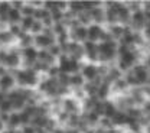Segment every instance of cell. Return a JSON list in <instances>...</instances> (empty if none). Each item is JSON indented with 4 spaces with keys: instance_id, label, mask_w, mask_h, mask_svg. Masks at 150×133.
Instances as JSON below:
<instances>
[{
    "instance_id": "d6a6232c",
    "label": "cell",
    "mask_w": 150,
    "mask_h": 133,
    "mask_svg": "<svg viewBox=\"0 0 150 133\" xmlns=\"http://www.w3.org/2000/svg\"><path fill=\"white\" fill-rule=\"evenodd\" d=\"M51 13V18H52V22H55V23H59L62 18H64V13L61 12V10H58V9H54L52 12H49Z\"/></svg>"
},
{
    "instance_id": "30bf717a",
    "label": "cell",
    "mask_w": 150,
    "mask_h": 133,
    "mask_svg": "<svg viewBox=\"0 0 150 133\" xmlns=\"http://www.w3.org/2000/svg\"><path fill=\"white\" fill-rule=\"evenodd\" d=\"M131 22L136 28H142L144 26L146 23V18H144V13L143 10H134V13L131 15Z\"/></svg>"
},
{
    "instance_id": "e575fe53",
    "label": "cell",
    "mask_w": 150,
    "mask_h": 133,
    "mask_svg": "<svg viewBox=\"0 0 150 133\" xmlns=\"http://www.w3.org/2000/svg\"><path fill=\"white\" fill-rule=\"evenodd\" d=\"M30 31H32V33H38V35H40V32L43 31V25H42V22L35 20V22H33V25H32V28H30Z\"/></svg>"
},
{
    "instance_id": "4fadbf2b",
    "label": "cell",
    "mask_w": 150,
    "mask_h": 133,
    "mask_svg": "<svg viewBox=\"0 0 150 133\" xmlns=\"http://www.w3.org/2000/svg\"><path fill=\"white\" fill-rule=\"evenodd\" d=\"M13 84H15V80L12 75L4 74V75L0 77V88L1 90H10L13 87Z\"/></svg>"
},
{
    "instance_id": "f546056e",
    "label": "cell",
    "mask_w": 150,
    "mask_h": 133,
    "mask_svg": "<svg viewBox=\"0 0 150 133\" xmlns=\"http://www.w3.org/2000/svg\"><path fill=\"white\" fill-rule=\"evenodd\" d=\"M112 87H114V90H117V91H123V90L127 88V83H126L124 78H118V80L114 81Z\"/></svg>"
},
{
    "instance_id": "bcb514c9",
    "label": "cell",
    "mask_w": 150,
    "mask_h": 133,
    "mask_svg": "<svg viewBox=\"0 0 150 133\" xmlns=\"http://www.w3.org/2000/svg\"><path fill=\"white\" fill-rule=\"evenodd\" d=\"M48 73H49L51 78H56V77L59 75V73H61V71H59V68H58V67H51Z\"/></svg>"
},
{
    "instance_id": "9a60e30c",
    "label": "cell",
    "mask_w": 150,
    "mask_h": 133,
    "mask_svg": "<svg viewBox=\"0 0 150 133\" xmlns=\"http://www.w3.org/2000/svg\"><path fill=\"white\" fill-rule=\"evenodd\" d=\"M38 54H39V51H38L36 48H33V46H28V48H25V49H23V57L26 58L29 62L36 61Z\"/></svg>"
},
{
    "instance_id": "2e32d148",
    "label": "cell",
    "mask_w": 150,
    "mask_h": 133,
    "mask_svg": "<svg viewBox=\"0 0 150 133\" xmlns=\"http://www.w3.org/2000/svg\"><path fill=\"white\" fill-rule=\"evenodd\" d=\"M19 64H20V58L16 52H12V54H7V58L4 61V65L7 67H12V68H16Z\"/></svg>"
},
{
    "instance_id": "8992f818",
    "label": "cell",
    "mask_w": 150,
    "mask_h": 133,
    "mask_svg": "<svg viewBox=\"0 0 150 133\" xmlns=\"http://www.w3.org/2000/svg\"><path fill=\"white\" fill-rule=\"evenodd\" d=\"M84 52H87V55H88V58L91 59V61H97L98 59V57H97V54H98V48H97V45L94 43V42H85L84 43Z\"/></svg>"
},
{
    "instance_id": "9c48e42d",
    "label": "cell",
    "mask_w": 150,
    "mask_h": 133,
    "mask_svg": "<svg viewBox=\"0 0 150 133\" xmlns=\"http://www.w3.org/2000/svg\"><path fill=\"white\" fill-rule=\"evenodd\" d=\"M81 75L84 77V78H87V80H95L97 77H98V73H97V67L93 65V64H88V65H85L84 68H82V74Z\"/></svg>"
},
{
    "instance_id": "6da1fadb",
    "label": "cell",
    "mask_w": 150,
    "mask_h": 133,
    "mask_svg": "<svg viewBox=\"0 0 150 133\" xmlns=\"http://www.w3.org/2000/svg\"><path fill=\"white\" fill-rule=\"evenodd\" d=\"M98 48V54H100V59L101 61H110L114 58L115 52H117V46H115V42H101L100 45H97Z\"/></svg>"
},
{
    "instance_id": "cb8c5ba5",
    "label": "cell",
    "mask_w": 150,
    "mask_h": 133,
    "mask_svg": "<svg viewBox=\"0 0 150 133\" xmlns=\"http://www.w3.org/2000/svg\"><path fill=\"white\" fill-rule=\"evenodd\" d=\"M48 120H49V119H48L46 116H35V119L32 120V123H33L36 127L42 129V127H45V126H46Z\"/></svg>"
},
{
    "instance_id": "7c38bea8",
    "label": "cell",
    "mask_w": 150,
    "mask_h": 133,
    "mask_svg": "<svg viewBox=\"0 0 150 133\" xmlns=\"http://www.w3.org/2000/svg\"><path fill=\"white\" fill-rule=\"evenodd\" d=\"M112 126H123L127 124V114L123 112H115V114L111 117Z\"/></svg>"
},
{
    "instance_id": "44dd1931",
    "label": "cell",
    "mask_w": 150,
    "mask_h": 133,
    "mask_svg": "<svg viewBox=\"0 0 150 133\" xmlns=\"http://www.w3.org/2000/svg\"><path fill=\"white\" fill-rule=\"evenodd\" d=\"M117 112V109H115V106L110 103V101H105L104 103V112H103V116H105L107 119H111L112 116L115 114Z\"/></svg>"
},
{
    "instance_id": "ffe728a7",
    "label": "cell",
    "mask_w": 150,
    "mask_h": 133,
    "mask_svg": "<svg viewBox=\"0 0 150 133\" xmlns=\"http://www.w3.org/2000/svg\"><path fill=\"white\" fill-rule=\"evenodd\" d=\"M110 93V83H107V81H103L101 84H100V87H98V91H97V95L100 97V98H105L107 95Z\"/></svg>"
},
{
    "instance_id": "d4e9b609",
    "label": "cell",
    "mask_w": 150,
    "mask_h": 133,
    "mask_svg": "<svg viewBox=\"0 0 150 133\" xmlns=\"http://www.w3.org/2000/svg\"><path fill=\"white\" fill-rule=\"evenodd\" d=\"M33 22H35V19H33V18H30V16H25V18H22V23H20L22 31H30V28H32Z\"/></svg>"
},
{
    "instance_id": "60d3db41",
    "label": "cell",
    "mask_w": 150,
    "mask_h": 133,
    "mask_svg": "<svg viewBox=\"0 0 150 133\" xmlns=\"http://www.w3.org/2000/svg\"><path fill=\"white\" fill-rule=\"evenodd\" d=\"M19 116H20V123H25V124H26V123H29V122H30V114L28 113L26 110H23Z\"/></svg>"
},
{
    "instance_id": "f907efd6",
    "label": "cell",
    "mask_w": 150,
    "mask_h": 133,
    "mask_svg": "<svg viewBox=\"0 0 150 133\" xmlns=\"http://www.w3.org/2000/svg\"><path fill=\"white\" fill-rule=\"evenodd\" d=\"M6 58H7V54H6V52H3V51H0V62H3V64H4Z\"/></svg>"
},
{
    "instance_id": "8fae6325",
    "label": "cell",
    "mask_w": 150,
    "mask_h": 133,
    "mask_svg": "<svg viewBox=\"0 0 150 133\" xmlns=\"http://www.w3.org/2000/svg\"><path fill=\"white\" fill-rule=\"evenodd\" d=\"M72 38L75 39V42H82L87 39V28L84 26H78L72 29Z\"/></svg>"
},
{
    "instance_id": "277c9868",
    "label": "cell",
    "mask_w": 150,
    "mask_h": 133,
    "mask_svg": "<svg viewBox=\"0 0 150 133\" xmlns=\"http://www.w3.org/2000/svg\"><path fill=\"white\" fill-rule=\"evenodd\" d=\"M58 81L56 78H49V80H45L42 84H40V90L43 93H46L48 95H56V90H58Z\"/></svg>"
},
{
    "instance_id": "11a10c76",
    "label": "cell",
    "mask_w": 150,
    "mask_h": 133,
    "mask_svg": "<svg viewBox=\"0 0 150 133\" xmlns=\"http://www.w3.org/2000/svg\"><path fill=\"white\" fill-rule=\"evenodd\" d=\"M85 133H95V132H94V130H87Z\"/></svg>"
},
{
    "instance_id": "f1b7e54d",
    "label": "cell",
    "mask_w": 150,
    "mask_h": 133,
    "mask_svg": "<svg viewBox=\"0 0 150 133\" xmlns=\"http://www.w3.org/2000/svg\"><path fill=\"white\" fill-rule=\"evenodd\" d=\"M52 31H54V33H58V36H61V35H67V28H65V25H64L62 22L55 23V25L52 26Z\"/></svg>"
},
{
    "instance_id": "9f6ffc18",
    "label": "cell",
    "mask_w": 150,
    "mask_h": 133,
    "mask_svg": "<svg viewBox=\"0 0 150 133\" xmlns=\"http://www.w3.org/2000/svg\"><path fill=\"white\" fill-rule=\"evenodd\" d=\"M55 133H65V132H62V130H55Z\"/></svg>"
},
{
    "instance_id": "db71d44e",
    "label": "cell",
    "mask_w": 150,
    "mask_h": 133,
    "mask_svg": "<svg viewBox=\"0 0 150 133\" xmlns=\"http://www.w3.org/2000/svg\"><path fill=\"white\" fill-rule=\"evenodd\" d=\"M1 129H3V122L0 120V130H1Z\"/></svg>"
},
{
    "instance_id": "f6af8a7d",
    "label": "cell",
    "mask_w": 150,
    "mask_h": 133,
    "mask_svg": "<svg viewBox=\"0 0 150 133\" xmlns=\"http://www.w3.org/2000/svg\"><path fill=\"white\" fill-rule=\"evenodd\" d=\"M78 16H79V20L82 22V23H87V22H90V15H88V12H81V13H78Z\"/></svg>"
},
{
    "instance_id": "4316f807",
    "label": "cell",
    "mask_w": 150,
    "mask_h": 133,
    "mask_svg": "<svg viewBox=\"0 0 150 133\" xmlns=\"http://www.w3.org/2000/svg\"><path fill=\"white\" fill-rule=\"evenodd\" d=\"M69 84L74 85V87H81L84 84V77L79 75V74H74V75L69 77Z\"/></svg>"
},
{
    "instance_id": "d6986e66",
    "label": "cell",
    "mask_w": 150,
    "mask_h": 133,
    "mask_svg": "<svg viewBox=\"0 0 150 133\" xmlns=\"http://www.w3.org/2000/svg\"><path fill=\"white\" fill-rule=\"evenodd\" d=\"M7 19L10 20V22H13V25H15V23H18L19 20H22L20 10L16 9V7H10V10H9V13H7Z\"/></svg>"
},
{
    "instance_id": "7bdbcfd3",
    "label": "cell",
    "mask_w": 150,
    "mask_h": 133,
    "mask_svg": "<svg viewBox=\"0 0 150 133\" xmlns=\"http://www.w3.org/2000/svg\"><path fill=\"white\" fill-rule=\"evenodd\" d=\"M22 12H23V15L25 16H33V12H35V9L33 7H30V6H23L22 7Z\"/></svg>"
},
{
    "instance_id": "d590c367",
    "label": "cell",
    "mask_w": 150,
    "mask_h": 133,
    "mask_svg": "<svg viewBox=\"0 0 150 133\" xmlns=\"http://www.w3.org/2000/svg\"><path fill=\"white\" fill-rule=\"evenodd\" d=\"M85 90H87V93L90 94V97H94V95H97L98 87H97L94 83H90V84H87V85H85Z\"/></svg>"
},
{
    "instance_id": "ab89813d",
    "label": "cell",
    "mask_w": 150,
    "mask_h": 133,
    "mask_svg": "<svg viewBox=\"0 0 150 133\" xmlns=\"http://www.w3.org/2000/svg\"><path fill=\"white\" fill-rule=\"evenodd\" d=\"M48 52H49L52 57H56V55H59V57H61V46L54 43L52 46H49V51H48Z\"/></svg>"
},
{
    "instance_id": "b9f144b4",
    "label": "cell",
    "mask_w": 150,
    "mask_h": 133,
    "mask_svg": "<svg viewBox=\"0 0 150 133\" xmlns=\"http://www.w3.org/2000/svg\"><path fill=\"white\" fill-rule=\"evenodd\" d=\"M98 123H101L104 129H111L112 127L111 119H107V117H105V119H100V122H98Z\"/></svg>"
},
{
    "instance_id": "c3c4849f",
    "label": "cell",
    "mask_w": 150,
    "mask_h": 133,
    "mask_svg": "<svg viewBox=\"0 0 150 133\" xmlns=\"http://www.w3.org/2000/svg\"><path fill=\"white\" fill-rule=\"evenodd\" d=\"M23 133H36V130H35V127H32V126H25V127H23Z\"/></svg>"
},
{
    "instance_id": "681fc988",
    "label": "cell",
    "mask_w": 150,
    "mask_h": 133,
    "mask_svg": "<svg viewBox=\"0 0 150 133\" xmlns=\"http://www.w3.org/2000/svg\"><path fill=\"white\" fill-rule=\"evenodd\" d=\"M118 68H120V71H126V70H129L130 67H129L127 64H124L123 61H120V62H118Z\"/></svg>"
},
{
    "instance_id": "4dcf8cb0",
    "label": "cell",
    "mask_w": 150,
    "mask_h": 133,
    "mask_svg": "<svg viewBox=\"0 0 150 133\" xmlns=\"http://www.w3.org/2000/svg\"><path fill=\"white\" fill-rule=\"evenodd\" d=\"M32 42H33V39H32V36H29L28 33H22L20 35V43H22L23 49L28 48V46H32Z\"/></svg>"
},
{
    "instance_id": "836d02e7",
    "label": "cell",
    "mask_w": 150,
    "mask_h": 133,
    "mask_svg": "<svg viewBox=\"0 0 150 133\" xmlns=\"http://www.w3.org/2000/svg\"><path fill=\"white\" fill-rule=\"evenodd\" d=\"M69 9H71L74 13L84 12V7H82V3H81V1H72V3H69Z\"/></svg>"
},
{
    "instance_id": "52a82bcc",
    "label": "cell",
    "mask_w": 150,
    "mask_h": 133,
    "mask_svg": "<svg viewBox=\"0 0 150 133\" xmlns=\"http://www.w3.org/2000/svg\"><path fill=\"white\" fill-rule=\"evenodd\" d=\"M103 33V29L98 26V25H91L88 29H87V38L90 39V42H95L98 41L100 36Z\"/></svg>"
},
{
    "instance_id": "6f0895ef",
    "label": "cell",
    "mask_w": 150,
    "mask_h": 133,
    "mask_svg": "<svg viewBox=\"0 0 150 133\" xmlns=\"http://www.w3.org/2000/svg\"><path fill=\"white\" fill-rule=\"evenodd\" d=\"M147 133H150V127H149V130H147Z\"/></svg>"
},
{
    "instance_id": "7402d4cb",
    "label": "cell",
    "mask_w": 150,
    "mask_h": 133,
    "mask_svg": "<svg viewBox=\"0 0 150 133\" xmlns=\"http://www.w3.org/2000/svg\"><path fill=\"white\" fill-rule=\"evenodd\" d=\"M38 58L40 59V62H45V64H48L49 67H51V64L54 62V59L55 58L52 57L46 49H43V51H39V54H38Z\"/></svg>"
},
{
    "instance_id": "816d5d0a",
    "label": "cell",
    "mask_w": 150,
    "mask_h": 133,
    "mask_svg": "<svg viewBox=\"0 0 150 133\" xmlns=\"http://www.w3.org/2000/svg\"><path fill=\"white\" fill-rule=\"evenodd\" d=\"M144 112H146L147 114H150V101L144 103Z\"/></svg>"
},
{
    "instance_id": "f5cc1de1",
    "label": "cell",
    "mask_w": 150,
    "mask_h": 133,
    "mask_svg": "<svg viewBox=\"0 0 150 133\" xmlns=\"http://www.w3.org/2000/svg\"><path fill=\"white\" fill-rule=\"evenodd\" d=\"M65 133H79L76 129H71V130H68V132H65Z\"/></svg>"
},
{
    "instance_id": "7a4b0ae2",
    "label": "cell",
    "mask_w": 150,
    "mask_h": 133,
    "mask_svg": "<svg viewBox=\"0 0 150 133\" xmlns=\"http://www.w3.org/2000/svg\"><path fill=\"white\" fill-rule=\"evenodd\" d=\"M59 71L64 73V74H69V73H76L79 70V64L78 61L72 59L71 57H67V55H61L59 57Z\"/></svg>"
},
{
    "instance_id": "7dc6e473",
    "label": "cell",
    "mask_w": 150,
    "mask_h": 133,
    "mask_svg": "<svg viewBox=\"0 0 150 133\" xmlns=\"http://www.w3.org/2000/svg\"><path fill=\"white\" fill-rule=\"evenodd\" d=\"M68 117H69V114L67 113V112H62V113H59V116H58L59 122H68Z\"/></svg>"
},
{
    "instance_id": "ee69618b",
    "label": "cell",
    "mask_w": 150,
    "mask_h": 133,
    "mask_svg": "<svg viewBox=\"0 0 150 133\" xmlns=\"http://www.w3.org/2000/svg\"><path fill=\"white\" fill-rule=\"evenodd\" d=\"M124 80H126L127 85H139V84H137V80L134 78V75H133V74H130V75H127L126 78H124Z\"/></svg>"
},
{
    "instance_id": "e0dca14e",
    "label": "cell",
    "mask_w": 150,
    "mask_h": 133,
    "mask_svg": "<svg viewBox=\"0 0 150 133\" xmlns=\"http://www.w3.org/2000/svg\"><path fill=\"white\" fill-rule=\"evenodd\" d=\"M64 109H65V112L68 114L76 113L78 112V104H76V101H75L74 98H67L64 101Z\"/></svg>"
},
{
    "instance_id": "f35d334b",
    "label": "cell",
    "mask_w": 150,
    "mask_h": 133,
    "mask_svg": "<svg viewBox=\"0 0 150 133\" xmlns=\"http://www.w3.org/2000/svg\"><path fill=\"white\" fill-rule=\"evenodd\" d=\"M10 109H12V104H10L9 100H3V101H0V110H1V113H7Z\"/></svg>"
},
{
    "instance_id": "603a6c76",
    "label": "cell",
    "mask_w": 150,
    "mask_h": 133,
    "mask_svg": "<svg viewBox=\"0 0 150 133\" xmlns=\"http://www.w3.org/2000/svg\"><path fill=\"white\" fill-rule=\"evenodd\" d=\"M84 120L87 122V123H90V124H95V123H98L100 122V114L97 113V112H88L87 114H84Z\"/></svg>"
},
{
    "instance_id": "1f68e13d",
    "label": "cell",
    "mask_w": 150,
    "mask_h": 133,
    "mask_svg": "<svg viewBox=\"0 0 150 133\" xmlns=\"http://www.w3.org/2000/svg\"><path fill=\"white\" fill-rule=\"evenodd\" d=\"M10 10V4L9 3H0V19H7V13Z\"/></svg>"
},
{
    "instance_id": "ac0fdd59",
    "label": "cell",
    "mask_w": 150,
    "mask_h": 133,
    "mask_svg": "<svg viewBox=\"0 0 150 133\" xmlns=\"http://www.w3.org/2000/svg\"><path fill=\"white\" fill-rule=\"evenodd\" d=\"M88 15H90V19L94 20V22H101V20H104V10H101V9H98V7H94L93 10H90Z\"/></svg>"
},
{
    "instance_id": "3957f363",
    "label": "cell",
    "mask_w": 150,
    "mask_h": 133,
    "mask_svg": "<svg viewBox=\"0 0 150 133\" xmlns=\"http://www.w3.org/2000/svg\"><path fill=\"white\" fill-rule=\"evenodd\" d=\"M18 81L22 85H35L38 83L36 73L33 70H23L18 73Z\"/></svg>"
},
{
    "instance_id": "5b68a950",
    "label": "cell",
    "mask_w": 150,
    "mask_h": 133,
    "mask_svg": "<svg viewBox=\"0 0 150 133\" xmlns=\"http://www.w3.org/2000/svg\"><path fill=\"white\" fill-rule=\"evenodd\" d=\"M133 75L137 80V84H144V83H147V80H149L147 68L143 67V65H137V67L134 68V71H133Z\"/></svg>"
},
{
    "instance_id": "ba28073f",
    "label": "cell",
    "mask_w": 150,
    "mask_h": 133,
    "mask_svg": "<svg viewBox=\"0 0 150 133\" xmlns=\"http://www.w3.org/2000/svg\"><path fill=\"white\" fill-rule=\"evenodd\" d=\"M35 42H36V45L42 46V48H49L55 43V39L54 36H45L43 33H40V35L35 36Z\"/></svg>"
},
{
    "instance_id": "83f0119b",
    "label": "cell",
    "mask_w": 150,
    "mask_h": 133,
    "mask_svg": "<svg viewBox=\"0 0 150 133\" xmlns=\"http://www.w3.org/2000/svg\"><path fill=\"white\" fill-rule=\"evenodd\" d=\"M110 32H111L112 38H121L123 33H124V28L120 26V25H112L111 29H110Z\"/></svg>"
},
{
    "instance_id": "74e56055",
    "label": "cell",
    "mask_w": 150,
    "mask_h": 133,
    "mask_svg": "<svg viewBox=\"0 0 150 133\" xmlns=\"http://www.w3.org/2000/svg\"><path fill=\"white\" fill-rule=\"evenodd\" d=\"M9 32H10V35H12V36H13V35H16V36H20V35L23 33V31H22V28L19 26L18 23H15V25H12V26H10V31H9Z\"/></svg>"
},
{
    "instance_id": "5bb4252c",
    "label": "cell",
    "mask_w": 150,
    "mask_h": 133,
    "mask_svg": "<svg viewBox=\"0 0 150 133\" xmlns=\"http://www.w3.org/2000/svg\"><path fill=\"white\" fill-rule=\"evenodd\" d=\"M120 61H123L124 64H127L129 67H133L134 65V62L137 61V57H136V54L133 52V51H127V52H124L123 55H120Z\"/></svg>"
},
{
    "instance_id": "484cf974",
    "label": "cell",
    "mask_w": 150,
    "mask_h": 133,
    "mask_svg": "<svg viewBox=\"0 0 150 133\" xmlns=\"http://www.w3.org/2000/svg\"><path fill=\"white\" fill-rule=\"evenodd\" d=\"M7 123H9V126H10V129H15V127H18L19 124H20V116L18 113H13L9 116V120H7Z\"/></svg>"
},
{
    "instance_id": "8d00e7d4",
    "label": "cell",
    "mask_w": 150,
    "mask_h": 133,
    "mask_svg": "<svg viewBox=\"0 0 150 133\" xmlns=\"http://www.w3.org/2000/svg\"><path fill=\"white\" fill-rule=\"evenodd\" d=\"M10 41H12V35H10L9 31L0 32V42H1V43H9Z\"/></svg>"
}]
</instances>
